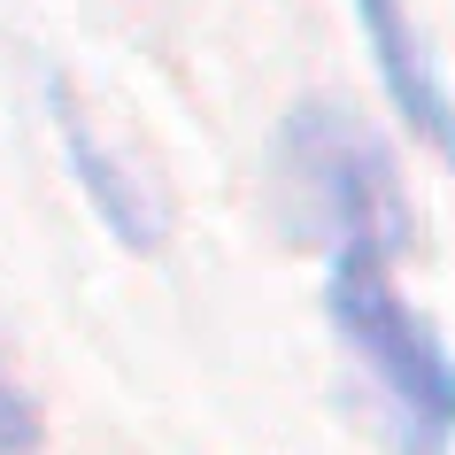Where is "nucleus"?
<instances>
[{
    "instance_id": "obj_3",
    "label": "nucleus",
    "mask_w": 455,
    "mask_h": 455,
    "mask_svg": "<svg viewBox=\"0 0 455 455\" xmlns=\"http://www.w3.org/2000/svg\"><path fill=\"white\" fill-rule=\"evenodd\" d=\"M47 100H54V132H62V155H70V170H77V186H85V201H93V216L132 247V255H147V247L163 240V209H155V193H147L140 178L93 140V124H85V108L70 100L62 77H47Z\"/></svg>"
},
{
    "instance_id": "obj_4",
    "label": "nucleus",
    "mask_w": 455,
    "mask_h": 455,
    "mask_svg": "<svg viewBox=\"0 0 455 455\" xmlns=\"http://www.w3.org/2000/svg\"><path fill=\"white\" fill-rule=\"evenodd\" d=\"M0 455H31V402L0 371Z\"/></svg>"
},
{
    "instance_id": "obj_2",
    "label": "nucleus",
    "mask_w": 455,
    "mask_h": 455,
    "mask_svg": "<svg viewBox=\"0 0 455 455\" xmlns=\"http://www.w3.org/2000/svg\"><path fill=\"white\" fill-rule=\"evenodd\" d=\"M355 24H363V39H371V62H379L394 108L409 116V132L432 140L455 163V100H448V85H440V70H432L417 24H409V8L402 0H355Z\"/></svg>"
},
{
    "instance_id": "obj_1",
    "label": "nucleus",
    "mask_w": 455,
    "mask_h": 455,
    "mask_svg": "<svg viewBox=\"0 0 455 455\" xmlns=\"http://www.w3.org/2000/svg\"><path fill=\"white\" fill-rule=\"evenodd\" d=\"M278 170L293 193V224L324 255V309L339 347L379 386L402 455H448L455 440V355L402 301L394 263L417 240L402 170L386 140L339 100H301L278 132Z\"/></svg>"
}]
</instances>
